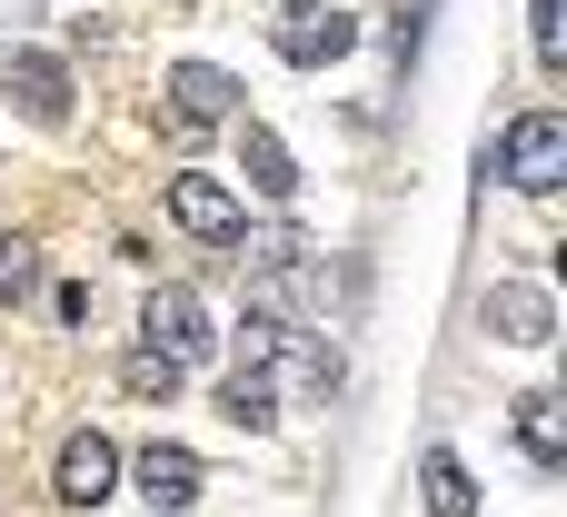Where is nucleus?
<instances>
[{"label": "nucleus", "mask_w": 567, "mask_h": 517, "mask_svg": "<svg viewBox=\"0 0 567 517\" xmlns=\"http://www.w3.org/2000/svg\"><path fill=\"white\" fill-rule=\"evenodd\" d=\"M169 100H159V130L189 149V139H209L229 110H239V80L219 70V60H169V80H159Z\"/></svg>", "instance_id": "f257e3e1"}, {"label": "nucleus", "mask_w": 567, "mask_h": 517, "mask_svg": "<svg viewBox=\"0 0 567 517\" xmlns=\"http://www.w3.org/2000/svg\"><path fill=\"white\" fill-rule=\"evenodd\" d=\"M349 40H359V10H329V0H289V10H269V50H279L289 70H329Z\"/></svg>", "instance_id": "f03ea898"}, {"label": "nucleus", "mask_w": 567, "mask_h": 517, "mask_svg": "<svg viewBox=\"0 0 567 517\" xmlns=\"http://www.w3.org/2000/svg\"><path fill=\"white\" fill-rule=\"evenodd\" d=\"M498 169H508L518 189H558L567 179V120L558 110H518L508 139H498Z\"/></svg>", "instance_id": "7ed1b4c3"}, {"label": "nucleus", "mask_w": 567, "mask_h": 517, "mask_svg": "<svg viewBox=\"0 0 567 517\" xmlns=\"http://www.w3.org/2000/svg\"><path fill=\"white\" fill-rule=\"evenodd\" d=\"M140 329H150V349H159V359H179V369H199V359H209V339H219V329H209V299H199V289H179V279H169V289H150Z\"/></svg>", "instance_id": "20e7f679"}, {"label": "nucleus", "mask_w": 567, "mask_h": 517, "mask_svg": "<svg viewBox=\"0 0 567 517\" xmlns=\"http://www.w3.org/2000/svg\"><path fill=\"white\" fill-rule=\"evenodd\" d=\"M50 488H60L70 508H100V498H120V448H110L100 428H70V438H60V458H50Z\"/></svg>", "instance_id": "39448f33"}, {"label": "nucleus", "mask_w": 567, "mask_h": 517, "mask_svg": "<svg viewBox=\"0 0 567 517\" xmlns=\"http://www.w3.org/2000/svg\"><path fill=\"white\" fill-rule=\"evenodd\" d=\"M0 90L20 100V120H40V130H60L70 120V70L50 60V50H10L0 60Z\"/></svg>", "instance_id": "423d86ee"}, {"label": "nucleus", "mask_w": 567, "mask_h": 517, "mask_svg": "<svg viewBox=\"0 0 567 517\" xmlns=\"http://www.w3.org/2000/svg\"><path fill=\"white\" fill-rule=\"evenodd\" d=\"M130 478H140V498L159 517H179L199 488H209V468H199V448H169V438H150L140 458H130Z\"/></svg>", "instance_id": "0eeeda50"}, {"label": "nucleus", "mask_w": 567, "mask_h": 517, "mask_svg": "<svg viewBox=\"0 0 567 517\" xmlns=\"http://www.w3.org/2000/svg\"><path fill=\"white\" fill-rule=\"evenodd\" d=\"M169 219H179L189 239H239V229H249V209H239L209 169H179V179H169Z\"/></svg>", "instance_id": "6e6552de"}, {"label": "nucleus", "mask_w": 567, "mask_h": 517, "mask_svg": "<svg viewBox=\"0 0 567 517\" xmlns=\"http://www.w3.org/2000/svg\"><path fill=\"white\" fill-rule=\"evenodd\" d=\"M239 169H249V189H259V199H289V189H299V159H289V139H279V130H259V120L239 130Z\"/></svg>", "instance_id": "1a4fd4ad"}, {"label": "nucleus", "mask_w": 567, "mask_h": 517, "mask_svg": "<svg viewBox=\"0 0 567 517\" xmlns=\"http://www.w3.org/2000/svg\"><path fill=\"white\" fill-rule=\"evenodd\" d=\"M488 329H498V339H518V349H538V339L558 329V309H548V289H528V279H518V289H488Z\"/></svg>", "instance_id": "9d476101"}, {"label": "nucleus", "mask_w": 567, "mask_h": 517, "mask_svg": "<svg viewBox=\"0 0 567 517\" xmlns=\"http://www.w3.org/2000/svg\"><path fill=\"white\" fill-rule=\"evenodd\" d=\"M269 369H279L289 389H309V399H329V389H339V349H329V339H299V329L269 349Z\"/></svg>", "instance_id": "9b49d317"}, {"label": "nucleus", "mask_w": 567, "mask_h": 517, "mask_svg": "<svg viewBox=\"0 0 567 517\" xmlns=\"http://www.w3.org/2000/svg\"><path fill=\"white\" fill-rule=\"evenodd\" d=\"M419 488H429V517H478V488H468V468H458L449 448L419 458Z\"/></svg>", "instance_id": "f8f14e48"}, {"label": "nucleus", "mask_w": 567, "mask_h": 517, "mask_svg": "<svg viewBox=\"0 0 567 517\" xmlns=\"http://www.w3.org/2000/svg\"><path fill=\"white\" fill-rule=\"evenodd\" d=\"M219 418H229V428H269V418H279V379H269V369H239V379L219 389Z\"/></svg>", "instance_id": "ddd939ff"}, {"label": "nucleus", "mask_w": 567, "mask_h": 517, "mask_svg": "<svg viewBox=\"0 0 567 517\" xmlns=\"http://www.w3.org/2000/svg\"><path fill=\"white\" fill-rule=\"evenodd\" d=\"M518 448L538 458V468H558L567 458V418H558V399L538 389V399H518Z\"/></svg>", "instance_id": "4468645a"}, {"label": "nucleus", "mask_w": 567, "mask_h": 517, "mask_svg": "<svg viewBox=\"0 0 567 517\" xmlns=\"http://www.w3.org/2000/svg\"><path fill=\"white\" fill-rule=\"evenodd\" d=\"M179 379H189V369L159 359V349H130V359H120V389H130V399H179Z\"/></svg>", "instance_id": "2eb2a0df"}, {"label": "nucleus", "mask_w": 567, "mask_h": 517, "mask_svg": "<svg viewBox=\"0 0 567 517\" xmlns=\"http://www.w3.org/2000/svg\"><path fill=\"white\" fill-rule=\"evenodd\" d=\"M30 279H40V249L20 229H0V299H30Z\"/></svg>", "instance_id": "dca6fc26"}, {"label": "nucleus", "mask_w": 567, "mask_h": 517, "mask_svg": "<svg viewBox=\"0 0 567 517\" xmlns=\"http://www.w3.org/2000/svg\"><path fill=\"white\" fill-rule=\"evenodd\" d=\"M528 30H538V60H567V0H528Z\"/></svg>", "instance_id": "f3484780"}]
</instances>
